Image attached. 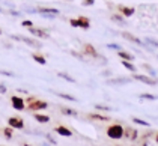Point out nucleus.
<instances>
[{"instance_id":"30","label":"nucleus","mask_w":158,"mask_h":146,"mask_svg":"<svg viewBox=\"0 0 158 146\" xmlns=\"http://www.w3.org/2000/svg\"><path fill=\"white\" fill-rule=\"evenodd\" d=\"M95 109L98 111H110V110H113L111 107H107V106H101V104H95Z\"/></svg>"},{"instance_id":"37","label":"nucleus","mask_w":158,"mask_h":146,"mask_svg":"<svg viewBox=\"0 0 158 146\" xmlns=\"http://www.w3.org/2000/svg\"><path fill=\"white\" fill-rule=\"evenodd\" d=\"M71 54H73V56H75V57H78V59H81V60H83V56H81V54H78V53H75V51H71Z\"/></svg>"},{"instance_id":"39","label":"nucleus","mask_w":158,"mask_h":146,"mask_svg":"<svg viewBox=\"0 0 158 146\" xmlns=\"http://www.w3.org/2000/svg\"><path fill=\"white\" fill-rule=\"evenodd\" d=\"M155 140H157V143H158V134H157V139H155Z\"/></svg>"},{"instance_id":"23","label":"nucleus","mask_w":158,"mask_h":146,"mask_svg":"<svg viewBox=\"0 0 158 146\" xmlns=\"http://www.w3.org/2000/svg\"><path fill=\"white\" fill-rule=\"evenodd\" d=\"M142 66H143V68H145L146 71L149 73V75H151V77H154V78H157V71H155V69H154L152 66H149L148 63H143Z\"/></svg>"},{"instance_id":"17","label":"nucleus","mask_w":158,"mask_h":146,"mask_svg":"<svg viewBox=\"0 0 158 146\" xmlns=\"http://www.w3.org/2000/svg\"><path fill=\"white\" fill-rule=\"evenodd\" d=\"M118 54H119V57L123 59V60H130V62L134 60L133 54H131V53H128V51H125V50H119V51H118Z\"/></svg>"},{"instance_id":"34","label":"nucleus","mask_w":158,"mask_h":146,"mask_svg":"<svg viewBox=\"0 0 158 146\" xmlns=\"http://www.w3.org/2000/svg\"><path fill=\"white\" fill-rule=\"evenodd\" d=\"M21 26H24V27H32V26H33V23H32L30 20H24V21L21 23Z\"/></svg>"},{"instance_id":"2","label":"nucleus","mask_w":158,"mask_h":146,"mask_svg":"<svg viewBox=\"0 0 158 146\" xmlns=\"http://www.w3.org/2000/svg\"><path fill=\"white\" fill-rule=\"evenodd\" d=\"M123 133H125V130H123V127L119 125V123L111 125V127H109V130H107V136H109L110 139H114V140L122 139V137H123Z\"/></svg>"},{"instance_id":"4","label":"nucleus","mask_w":158,"mask_h":146,"mask_svg":"<svg viewBox=\"0 0 158 146\" xmlns=\"http://www.w3.org/2000/svg\"><path fill=\"white\" fill-rule=\"evenodd\" d=\"M133 80H139L145 85H149V86H157L158 80L154 78V77H148V75H143V74H135L133 73Z\"/></svg>"},{"instance_id":"31","label":"nucleus","mask_w":158,"mask_h":146,"mask_svg":"<svg viewBox=\"0 0 158 146\" xmlns=\"http://www.w3.org/2000/svg\"><path fill=\"white\" fill-rule=\"evenodd\" d=\"M107 48H110V50H116V51H119V50H122V47L119 45V44H107Z\"/></svg>"},{"instance_id":"9","label":"nucleus","mask_w":158,"mask_h":146,"mask_svg":"<svg viewBox=\"0 0 158 146\" xmlns=\"http://www.w3.org/2000/svg\"><path fill=\"white\" fill-rule=\"evenodd\" d=\"M121 35L125 38V39H128V41H131V42H134V44H137V45H142V47H145V48H148V50H151V51H152V48L146 47L145 42H142V41H140V39H139L137 36H134L133 33H130V32H122Z\"/></svg>"},{"instance_id":"18","label":"nucleus","mask_w":158,"mask_h":146,"mask_svg":"<svg viewBox=\"0 0 158 146\" xmlns=\"http://www.w3.org/2000/svg\"><path fill=\"white\" fill-rule=\"evenodd\" d=\"M121 63H122V66H125V68H127L128 71H131V73H135V71H137V66L134 65L133 62H130V60H122Z\"/></svg>"},{"instance_id":"32","label":"nucleus","mask_w":158,"mask_h":146,"mask_svg":"<svg viewBox=\"0 0 158 146\" xmlns=\"http://www.w3.org/2000/svg\"><path fill=\"white\" fill-rule=\"evenodd\" d=\"M8 14H11L12 17H20V15H21V12H20V11H15V9H11V11H8Z\"/></svg>"},{"instance_id":"21","label":"nucleus","mask_w":158,"mask_h":146,"mask_svg":"<svg viewBox=\"0 0 158 146\" xmlns=\"http://www.w3.org/2000/svg\"><path fill=\"white\" fill-rule=\"evenodd\" d=\"M60 111L66 116H78V113L75 110H71L69 107H60Z\"/></svg>"},{"instance_id":"20","label":"nucleus","mask_w":158,"mask_h":146,"mask_svg":"<svg viewBox=\"0 0 158 146\" xmlns=\"http://www.w3.org/2000/svg\"><path fill=\"white\" fill-rule=\"evenodd\" d=\"M32 59H33V60H36L39 65H45V63H47L45 57H44V56H41V54H38V53H33V54H32Z\"/></svg>"},{"instance_id":"27","label":"nucleus","mask_w":158,"mask_h":146,"mask_svg":"<svg viewBox=\"0 0 158 146\" xmlns=\"http://www.w3.org/2000/svg\"><path fill=\"white\" fill-rule=\"evenodd\" d=\"M131 121H133L134 123H139V125H143V127H151V123H149V122L143 121V119H139V118H133Z\"/></svg>"},{"instance_id":"14","label":"nucleus","mask_w":158,"mask_h":146,"mask_svg":"<svg viewBox=\"0 0 158 146\" xmlns=\"http://www.w3.org/2000/svg\"><path fill=\"white\" fill-rule=\"evenodd\" d=\"M54 133L60 134V136H65V137H71L73 136V133H71V130L69 128H66V127H56L54 128Z\"/></svg>"},{"instance_id":"5","label":"nucleus","mask_w":158,"mask_h":146,"mask_svg":"<svg viewBox=\"0 0 158 146\" xmlns=\"http://www.w3.org/2000/svg\"><path fill=\"white\" fill-rule=\"evenodd\" d=\"M38 14H41L44 18H56L59 15V9H56V8H38Z\"/></svg>"},{"instance_id":"3","label":"nucleus","mask_w":158,"mask_h":146,"mask_svg":"<svg viewBox=\"0 0 158 146\" xmlns=\"http://www.w3.org/2000/svg\"><path fill=\"white\" fill-rule=\"evenodd\" d=\"M69 24L73 26V27H81V29L87 30L90 27V21L86 17H78V18H71L69 20Z\"/></svg>"},{"instance_id":"13","label":"nucleus","mask_w":158,"mask_h":146,"mask_svg":"<svg viewBox=\"0 0 158 146\" xmlns=\"http://www.w3.org/2000/svg\"><path fill=\"white\" fill-rule=\"evenodd\" d=\"M118 9L121 11V14L123 15V17H131V15H134V12H135V9H134V8H130V6H122V5L118 6Z\"/></svg>"},{"instance_id":"7","label":"nucleus","mask_w":158,"mask_h":146,"mask_svg":"<svg viewBox=\"0 0 158 146\" xmlns=\"http://www.w3.org/2000/svg\"><path fill=\"white\" fill-rule=\"evenodd\" d=\"M12 39H15V41H23L24 44H27V45H30V47H35V48H41V42L39 41H36V39H32V38H26V36H17V35H12Z\"/></svg>"},{"instance_id":"16","label":"nucleus","mask_w":158,"mask_h":146,"mask_svg":"<svg viewBox=\"0 0 158 146\" xmlns=\"http://www.w3.org/2000/svg\"><path fill=\"white\" fill-rule=\"evenodd\" d=\"M111 21H114V23H118V24H121V26H123L127 21H125V17L122 15V14H113L111 17Z\"/></svg>"},{"instance_id":"22","label":"nucleus","mask_w":158,"mask_h":146,"mask_svg":"<svg viewBox=\"0 0 158 146\" xmlns=\"http://www.w3.org/2000/svg\"><path fill=\"white\" fill-rule=\"evenodd\" d=\"M57 77H60L63 80H66V81H69V83H75V78L71 77L69 74H65V73H57Z\"/></svg>"},{"instance_id":"35","label":"nucleus","mask_w":158,"mask_h":146,"mask_svg":"<svg viewBox=\"0 0 158 146\" xmlns=\"http://www.w3.org/2000/svg\"><path fill=\"white\" fill-rule=\"evenodd\" d=\"M95 3V0H83V6H92Z\"/></svg>"},{"instance_id":"26","label":"nucleus","mask_w":158,"mask_h":146,"mask_svg":"<svg viewBox=\"0 0 158 146\" xmlns=\"http://www.w3.org/2000/svg\"><path fill=\"white\" fill-rule=\"evenodd\" d=\"M139 98H140V99H151V101H155V99H158L157 95H152V94H140V95H139Z\"/></svg>"},{"instance_id":"29","label":"nucleus","mask_w":158,"mask_h":146,"mask_svg":"<svg viewBox=\"0 0 158 146\" xmlns=\"http://www.w3.org/2000/svg\"><path fill=\"white\" fill-rule=\"evenodd\" d=\"M12 130L14 128H11V127H8V128H5V130H3V134H5V137H6V139H12Z\"/></svg>"},{"instance_id":"42","label":"nucleus","mask_w":158,"mask_h":146,"mask_svg":"<svg viewBox=\"0 0 158 146\" xmlns=\"http://www.w3.org/2000/svg\"><path fill=\"white\" fill-rule=\"evenodd\" d=\"M157 57H158V56H157Z\"/></svg>"},{"instance_id":"6","label":"nucleus","mask_w":158,"mask_h":146,"mask_svg":"<svg viewBox=\"0 0 158 146\" xmlns=\"http://www.w3.org/2000/svg\"><path fill=\"white\" fill-rule=\"evenodd\" d=\"M133 81V78L130 77H113V78H107L106 80V85L114 86V85H130Z\"/></svg>"},{"instance_id":"28","label":"nucleus","mask_w":158,"mask_h":146,"mask_svg":"<svg viewBox=\"0 0 158 146\" xmlns=\"http://www.w3.org/2000/svg\"><path fill=\"white\" fill-rule=\"evenodd\" d=\"M145 44H148V45H152V47H158V41L152 39V38H145Z\"/></svg>"},{"instance_id":"38","label":"nucleus","mask_w":158,"mask_h":146,"mask_svg":"<svg viewBox=\"0 0 158 146\" xmlns=\"http://www.w3.org/2000/svg\"><path fill=\"white\" fill-rule=\"evenodd\" d=\"M0 14H5V11H3V9H2V8H0Z\"/></svg>"},{"instance_id":"19","label":"nucleus","mask_w":158,"mask_h":146,"mask_svg":"<svg viewBox=\"0 0 158 146\" xmlns=\"http://www.w3.org/2000/svg\"><path fill=\"white\" fill-rule=\"evenodd\" d=\"M33 118H35L38 122H41V123H47V122H50V118L47 116V115H39V113H35V115H33Z\"/></svg>"},{"instance_id":"15","label":"nucleus","mask_w":158,"mask_h":146,"mask_svg":"<svg viewBox=\"0 0 158 146\" xmlns=\"http://www.w3.org/2000/svg\"><path fill=\"white\" fill-rule=\"evenodd\" d=\"M123 136H127V139H128V140H135V139L139 137V133H137L134 128H130V127H128V128L125 130Z\"/></svg>"},{"instance_id":"25","label":"nucleus","mask_w":158,"mask_h":146,"mask_svg":"<svg viewBox=\"0 0 158 146\" xmlns=\"http://www.w3.org/2000/svg\"><path fill=\"white\" fill-rule=\"evenodd\" d=\"M56 95H57V97H60V98H63V99H68V101H71V102H77V98L71 97V95H68V94H60V92H56Z\"/></svg>"},{"instance_id":"10","label":"nucleus","mask_w":158,"mask_h":146,"mask_svg":"<svg viewBox=\"0 0 158 146\" xmlns=\"http://www.w3.org/2000/svg\"><path fill=\"white\" fill-rule=\"evenodd\" d=\"M11 104H12V107L15 110H18V111H21V110H24V99L21 97H17V95H14L11 97Z\"/></svg>"},{"instance_id":"1","label":"nucleus","mask_w":158,"mask_h":146,"mask_svg":"<svg viewBox=\"0 0 158 146\" xmlns=\"http://www.w3.org/2000/svg\"><path fill=\"white\" fill-rule=\"evenodd\" d=\"M27 102H29V109L32 110V111L48 109V102H45V101H42V99H36V98H33V97L27 98Z\"/></svg>"},{"instance_id":"36","label":"nucleus","mask_w":158,"mask_h":146,"mask_svg":"<svg viewBox=\"0 0 158 146\" xmlns=\"http://www.w3.org/2000/svg\"><path fill=\"white\" fill-rule=\"evenodd\" d=\"M6 90H8V87L5 85H0V94H6Z\"/></svg>"},{"instance_id":"24","label":"nucleus","mask_w":158,"mask_h":146,"mask_svg":"<svg viewBox=\"0 0 158 146\" xmlns=\"http://www.w3.org/2000/svg\"><path fill=\"white\" fill-rule=\"evenodd\" d=\"M90 119H97V121H101V122L110 121L107 116H102V115H98V113H92V115H90Z\"/></svg>"},{"instance_id":"40","label":"nucleus","mask_w":158,"mask_h":146,"mask_svg":"<svg viewBox=\"0 0 158 146\" xmlns=\"http://www.w3.org/2000/svg\"><path fill=\"white\" fill-rule=\"evenodd\" d=\"M24 146H30V145H24Z\"/></svg>"},{"instance_id":"41","label":"nucleus","mask_w":158,"mask_h":146,"mask_svg":"<svg viewBox=\"0 0 158 146\" xmlns=\"http://www.w3.org/2000/svg\"><path fill=\"white\" fill-rule=\"evenodd\" d=\"M0 35H2V30H0Z\"/></svg>"},{"instance_id":"8","label":"nucleus","mask_w":158,"mask_h":146,"mask_svg":"<svg viewBox=\"0 0 158 146\" xmlns=\"http://www.w3.org/2000/svg\"><path fill=\"white\" fill-rule=\"evenodd\" d=\"M8 125H9L11 128H14V130H23V128H24V121H23L21 118L12 116V118L8 119Z\"/></svg>"},{"instance_id":"33","label":"nucleus","mask_w":158,"mask_h":146,"mask_svg":"<svg viewBox=\"0 0 158 146\" xmlns=\"http://www.w3.org/2000/svg\"><path fill=\"white\" fill-rule=\"evenodd\" d=\"M2 75H6V77H15V74L11 73V71H0Z\"/></svg>"},{"instance_id":"12","label":"nucleus","mask_w":158,"mask_h":146,"mask_svg":"<svg viewBox=\"0 0 158 146\" xmlns=\"http://www.w3.org/2000/svg\"><path fill=\"white\" fill-rule=\"evenodd\" d=\"M85 54L90 56V57H101V56H99V53L95 50V47H94L92 44H86L85 45Z\"/></svg>"},{"instance_id":"11","label":"nucleus","mask_w":158,"mask_h":146,"mask_svg":"<svg viewBox=\"0 0 158 146\" xmlns=\"http://www.w3.org/2000/svg\"><path fill=\"white\" fill-rule=\"evenodd\" d=\"M29 32L33 35V36H36V38H44V39H48V33L45 32V30H42V29H36V27H29Z\"/></svg>"}]
</instances>
